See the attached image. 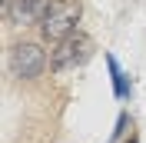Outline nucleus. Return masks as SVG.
<instances>
[{
	"label": "nucleus",
	"instance_id": "f257e3e1",
	"mask_svg": "<svg viewBox=\"0 0 146 143\" xmlns=\"http://www.w3.org/2000/svg\"><path fill=\"white\" fill-rule=\"evenodd\" d=\"M80 17H83V3L80 0H53L50 13H46L43 23H40V40L56 47L60 40H66L73 30H80L76 27Z\"/></svg>",
	"mask_w": 146,
	"mask_h": 143
},
{
	"label": "nucleus",
	"instance_id": "f03ea898",
	"mask_svg": "<svg viewBox=\"0 0 146 143\" xmlns=\"http://www.w3.org/2000/svg\"><path fill=\"white\" fill-rule=\"evenodd\" d=\"M93 37L86 30H73L66 40L53 47V53H50V70L53 73H63V70H73V67H83V63L93 57Z\"/></svg>",
	"mask_w": 146,
	"mask_h": 143
},
{
	"label": "nucleus",
	"instance_id": "7ed1b4c3",
	"mask_svg": "<svg viewBox=\"0 0 146 143\" xmlns=\"http://www.w3.org/2000/svg\"><path fill=\"white\" fill-rule=\"evenodd\" d=\"M46 63H50L46 50L40 43H33V40H20V43L10 47V70L20 80H36L46 70Z\"/></svg>",
	"mask_w": 146,
	"mask_h": 143
},
{
	"label": "nucleus",
	"instance_id": "20e7f679",
	"mask_svg": "<svg viewBox=\"0 0 146 143\" xmlns=\"http://www.w3.org/2000/svg\"><path fill=\"white\" fill-rule=\"evenodd\" d=\"M50 7H53V0H7V17L17 27H30V23L40 27Z\"/></svg>",
	"mask_w": 146,
	"mask_h": 143
},
{
	"label": "nucleus",
	"instance_id": "39448f33",
	"mask_svg": "<svg viewBox=\"0 0 146 143\" xmlns=\"http://www.w3.org/2000/svg\"><path fill=\"white\" fill-rule=\"evenodd\" d=\"M106 67H110V80H113V93H116V100H126L133 90H129V80H126V73L119 70V63L113 53H106Z\"/></svg>",
	"mask_w": 146,
	"mask_h": 143
},
{
	"label": "nucleus",
	"instance_id": "423d86ee",
	"mask_svg": "<svg viewBox=\"0 0 146 143\" xmlns=\"http://www.w3.org/2000/svg\"><path fill=\"white\" fill-rule=\"evenodd\" d=\"M126 123H129V116H126V113H119V120H116V130H113V136H123V133H126Z\"/></svg>",
	"mask_w": 146,
	"mask_h": 143
},
{
	"label": "nucleus",
	"instance_id": "0eeeda50",
	"mask_svg": "<svg viewBox=\"0 0 146 143\" xmlns=\"http://www.w3.org/2000/svg\"><path fill=\"white\" fill-rule=\"evenodd\" d=\"M129 143H136V140H129Z\"/></svg>",
	"mask_w": 146,
	"mask_h": 143
}]
</instances>
